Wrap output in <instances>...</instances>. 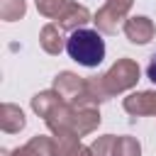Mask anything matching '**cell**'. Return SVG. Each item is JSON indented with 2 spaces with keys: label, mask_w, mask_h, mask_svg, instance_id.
Returning a JSON list of instances; mask_svg holds the SVG:
<instances>
[{
  "label": "cell",
  "mask_w": 156,
  "mask_h": 156,
  "mask_svg": "<svg viewBox=\"0 0 156 156\" xmlns=\"http://www.w3.org/2000/svg\"><path fill=\"white\" fill-rule=\"evenodd\" d=\"M100 119L102 117H100L98 107H73L63 98L44 117V122H46V127L51 129L54 136H78V139L95 132Z\"/></svg>",
  "instance_id": "obj_1"
},
{
  "label": "cell",
  "mask_w": 156,
  "mask_h": 156,
  "mask_svg": "<svg viewBox=\"0 0 156 156\" xmlns=\"http://www.w3.org/2000/svg\"><path fill=\"white\" fill-rule=\"evenodd\" d=\"M136 83H139V63L134 58H117L107 73L88 78V85L98 102H105L107 98L124 93V90L134 88Z\"/></svg>",
  "instance_id": "obj_2"
},
{
  "label": "cell",
  "mask_w": 156,
  "mask_h": 156,
  "mask_svg": "<svg viewBox=\"0 0 156 156\" xmlns=\"http://www.w3.org/2000/svg\"><path fill=\"white\" fill-rule=\"evenodd\" d=\"M66 51L76 63H80L85 68H95L105 58V41H102L98 29H85L83 27V29L71 32V37L66 41Z\"/></svg>",
  "instance_id": "obj_3"
},
{
  "label": "cell",
  "mask_w": 156,
  "mask_h": 156,
  "mask_svg": "<svg viewBox=\"0 0 156 156\" xmlns=\"http://www.w3.org/2000/svg\"><path fill=\"white\" fill-rule=\"evenodd\" d=\"M54 90L73 107H98L100 105L88 85V78H80L71 71H61L54 78Z\"/></svg>",
  "instance_id": "obj_4"
},
{
  "label": "cell",
  "mask_w": 156,
  "mask_h": 156,
  "mask_svg": "<svg viewBox=\"0 0 156 156\" xmlns=\"http://www.w3.org/2000/svg\"><path fill=\"white\" fill-rule=\"evenodd\" d=\"M134 0H105V5L93 15V22L98 32L102 34H115L122 22H127V15L132 10Z\"/></svg>",
  "instance_id": "obj_5"
},
{
  "label": "cell",
  "mask_w": 156,
  "mask_h": 156,
  "mask_svg": "<svg viewBox=\"0 0 156 156\" xmlns=\"http://www.w3.org/2000/svg\"><path fill=\"white\" fill-rule=\"evenodd\" d=\"M124 112L132 117H144V115H156V90H139L132 93L122 100Z\"/></svg>",
  "instance_id": "obj_6"
},
{
  "label": "cell",
  "mask_w": 156,
  "mask_h": 156,
  "mask_svg": "<svg viewBox=\"0 0 156 156\" xmlns=\"http://www.w3.org/2000/svg\"><path fill=\"white\" fill-rule=\"evenodd\" d=\"M154 22L144 15H134V17H127L124 22V37L132 41V44H149L154 39Z\"/></svg>",
  "instance_id": "obj_7"
},
{
  "label": "cell",
  "mask_w": 156,
  "mask_h": 156,
  "mask_svg": "<svg viewBox=\"0 0 156 156\" xmlns=\"http://www.w3.org/2000/svg\"><path fill=\"white\" fill-rule=\"evenodd\" d=\"M66 41H68V39H63V29H61L58 24H54V22L44 24L41 32H39V46H41L46 54H51V56L61 54V51L66 49Z\"/></svg>",
  "instance_id": "obj_8"
},
{
  "label": "cell",
  "mask_w": 156,
  "mask_h": 156,
  "mask_svg": "<svg viewBox=\"0 0 156 156\" xmlns=\"http://www.w3.org/2000/svg\"><path fill=\"white\" fill-rule=\"evenodd\" d=\"M54 156H93L90 146H83L78 136H51Z\"/></svg>",
  "instance_id": "obj_9"
},
{
  "label": "cell",
  "mask_w": 156,
  "mask_h": 156,
  "mask_svg": "<svg viewBox=\"0 0 156 156\" xmlns=\"http://www.w3.org/2000/svg\"><path fill=\"white\" fill-rule=\"evenodd\" d=\"M88 22H93V17H90V12H88V7L85 5H78V2H73L71 5V10L56 22L63 32H76V29H83Z\"/></svg>",
  "instance_id": "obj_10"
},
{
  "label": "cell",
  "mask_w": 156,
  "mask_h": 156,
  "mask_svg": "<svg viewBox=\"0 0 156 156\" xmlns=\"http://www.w3.org/2000/svg\"><path fill=\"white\" fill-rule=\"evenodd\" d=\"M24 124H27L24 112H22L17 105L5 102V105L0 107V129H2L5 134H15V132L24 129Z\"/></svg>",
  "instance_id": "obj_11"
},
{
  "label": "cell",
  "mask_w": 156,
  "mask_h": 156,
  "mask_svg": "<svg viewBox=\"0 0 156 156\" xmlns=\"http://www.w3.org/2000/svg\"><path fill=\"white\" fill-rule=\"evenodd\" d=\"M10 156H54L51 154V136H32L24 146L10 151Z\"/></svg>",
  "instance_id": "obj_12"
},
{
  "label": "cell",
  "mask_w": 156,
  "mask_h": 156,
  "mask_svg": "<svg viewBox=\"0 0 156 156\" xmlns=\"http://www.w3.org/2000/svg\"><path fill=\"white\" fill-rule=\"evenodd\" d=\"M71 5H73V0H37L39 15H44L49 20H56V22L71 10Z\"/></svg>",
  "instance_id": "obj_13"
},
{
  "label": "cell",
  "mask_w": 156,
  "mask_h": 156,
  "mask_svg": "<svg viewBox=\"0 0 156 156\" xmlns=\"http://www.w3.org/2000/svg\"><path fill=\"white\" fill-rule=\"evenodd\" d=\"M24 12H27V2L24 0H0V17L5 22L22 20Z\"/></svg>",
  "instance_id": "obj_14"
},
{
  "label": "cell",
  "mask_w": 156,
  "mask_h": 156,
  "mask_svg": "<svg viewBox=\"0 0 156 156\" xmlns=\"http://www.w3.org/2000/svg\"><path fill=\"white\" fill-rule=\"evenodd\" d=\"M112 156H141V144L134 136L122 134L115 139V154Z\"/></svg>",
  "instance_id": "obj_15"
},
{
  "label": "cell",
  "mask_w": 156,
  "mask_h": 156,
  "mask_svg": "<svg viewBox=\"0 0 156 156\" xmlns=\"http://www.w3.org/2000/svg\"><path fill=\"white\" fill-rule=\"evenodd\" d=\"M115 134H105V136H98L93 144H90V154L93 156H112L115 154Z\"/></svg>",
  "instance_id": "obj_16"
},
{
  "label": "cell",
  "mask_w": 156,
  "mask_h": 156,
  "mask_svg": "<svg viewBox=\"0 0 156 156\" xmlns=\"http://www.w3.org/2000/svg\"><path fill=\"white\" fill-rule=\"evenodd\" d=\"M146 76H149V80L156 85V54L151 56V61H149V68H146Z\"/></svg>",
  "instance_id": "obj_17"
}]
</instances>
